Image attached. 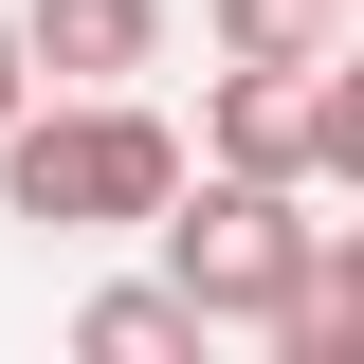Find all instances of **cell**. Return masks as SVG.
Listing matches in <instances>:
<instances>
[{
  "mask_svg": "<svg viewBox=\"0 0 364 364\" xmlns=\"http://www.w3.org/2000/svg\"><path fill=\"white\" fill-rule=\"evenodd\" d=\"M18 91H37V55H18V0H0V109H18Z\"/></svg>",
  "mask_w": 364,
  "mask_h": 364,
  "instance_id": "9",
  "label": "cell"
},
{
  "mask_svg": "<svg viewBox=\"0 0 364 364\" xmlns=\"http://www.w3.org/2000/svg\"><path fill=\"white\" fill-rule=\"evenodd\" d=\"M328 291H346V310H364V200H346V219H328Z\"/></svg>",
  "mask_w": 364,
  "mask_h": 364,
  "instance_id": "8",
  "label": "cell"
},
{
  "mask_svg": "<svg viewBox=\"0 0 364 364\" xmlns=\"http://www.w3.org/2000/svg\"><path fill=\"white\" fill-rule=\"evenodd\" d=\"M37 91H146L164 73V0H18Z\"/></svg>",
  "mask_w": 364,
  "mask_h": 364,
  "instance_id": "3",
  "label": "cell"
},
{
  "mask_svg": "<svg viewBox=\"0 0 364 364\" xmlns=\"http://www.w3.org/2000/svg\"><path fill=\"white\" fill-rule=\"evenodd\" d=\"M146 237H164V291H182L200 328H273L291 291H310V255H328L310 182H255V164H182Z\"/></svg>",
  "mask_w": 364,
  "mask_h": 364,
  "instance_id": "2",
  "label": "cell"
},
{
  "mask_svg": "<svg viewBox=\"0 0 364 364\" xmlns=\"http://www.w3.org/2000/svg\"><path fill=\"white\" fill-rule=\"evenodd\" d=\"M310 182H328V200H364V37L310 55Z\"/></svg>",
  "mask_w": 364,
  "mask_h": 364,
  "instance_id": "7",
  "label": "cell"
},
{
  "mask_svg": "<svg viewBox=\"0 0 364 364\" xmlns=\"http://www.w3.org/2000/svg\"><path fill=\"white\" fill-rule=\"evenodd\" d=\"M346 37V0H200V55H273V73H310Z\"/></svg>",
  "mask_w": 364,
  "mask_h": 364,
  "instance_id": "6",
  "label": "cell"
},
{
  "mask_svg": "<svg viewBox=\"0 0 364 364\" xmlns=\"http://www.w3.org/2000/svg\"><path fill=\"white\" fill-rule=\"evenodd\" d=\"M200 164L310 182V73H273V55H219V73H200Z\"/></svg>",
  "mask_w": 364,
  "mask_h": 364,
  "instance_id": "4",
  "label": "cell"
},
{
  "mask_svg": "<svg viewBox=\"0 0 364 364\" xmlns=\"http://www.w3.org/2000/svg\"><path fill=\"white\" fill-rule=\"evenodd\" d=\"M182 182V128L146 91H18L0 109V219L37 237H146Z\"/></svg>",
  "mask_w": 364,
  "mask_h": 364,
  "instance_id": "1",
  "label": "cell"
},
{
  "mask_svg": "<svg viewBox=\"0 0 364 364\" xmlns=\"http://www.w3.org/2000/svg\"><path fill=\"white\" fill-rule=\"evenodd\" d=\"M73 346H91V364H200V346H219V328L182 310L164 273H109V291H91V310H73Z\"/></svg>",
  "mask_w": 364,
  "mask_h": 364,
  "instance_id": "5",
  "label": "cell"
}]
</instances>
